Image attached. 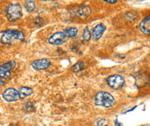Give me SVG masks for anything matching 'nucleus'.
<instances>
[{"instance_id":"nucleus-1","label":"nucleus","mask_w":150,"mask_h":126,"mask_svg":"<svg viewBox=\"0 0 150 126\" xmlns=\"http://www.w3.org/2000/svg\"><path fill=\"white\" fill-rule=\"evenodd\" d=\"M24 34L16 30H7L3 33L1 36V42L6 45H11L16 42H23Z\"/></svg>"},{"instance_id":"nucleus-2","label":"nucleus","mask_w":150,"mask_h":126,"mask_svg":"<svg viewBox=\"0 0 150 126\" xmlns=\"http://www.w3.org/2000/svg\"><path fill=\"white\" fill-rule=\"evenodd\" d=\"M95 105L104 108H110L114 105L115 98L111 94L106 92H98L94 97Z\"/></svg>"},{"instance_id":"nucleus-3","label":"nucleus","mask_w":150,"mask_h":126,"mask_svg":"<svg viewBox=\"0 0 150 126\" xmlns=\"http://www.w3.org/2000/svg\"><path fill=\"white\" fill-rule=\"evenodd\" d=\"M23 16V11L20 4H11L6 8V16L7 19L13 23L19 20Z\"/></svg>"},{"instance_id":"nucleus-4","label":"nucleus","mask_w":150,"mask_h":126,"mask_svg":"<svg viewBox=\"0 0 150 126\" xmlns=\"http://www.w3.org/2000/svg\"><path fill=\"white\" fill-rule=\"evenodd\" d=\"M106 81H107L108 86L113 89H120L125 84L124 78L118 74H115V75H111L108 77Z\"/></svg>"},{"instance_id":"nucleus-5","label":"nucleus","mask_w":150,"mask_h":126,"mask_svg":"<svg viewBox=\"0 0 150 126\" xmlns=\"http://www.w3.org/2000/svg\"><path fill=\"white\" fill-rule=\"evenodd\" d=\"M16 67V62L14 61L8 62L3 64L0 67V78L8 79L11 75V70H13Z\"/></svg>"},{"instance_id":"nucleus-6","label":"nucleus","mask_w":150,"mask_h":126,"mask_svg":"<svg viewBox=\"0 0 150 126\" xmlns=\"http://www.w3.org/2000/svg\"><path fill=\"white\" fill-rule=\"evenodd\" d=\"M67 40L66 35L63 34V32H56L54 34H53L47 40L48 43L51 45H54V46H60L61 44L65 43Z\"/></svg>"},{"instance_id":"nucleus-7","label":"nucleus","mask_w":150,"mask_h":126,"mask_svg":"<svg viewBox=\"0 0 150 126\" xmlns=\"http://www.w3.org/2000/svg\"><path fill=\"white\" fill-rule=\"evenodd\" d=\"M3 98L7 102H15L20 98L19 91L16 90L15 88H8L4 92Z\"/></svg>"},{"instance_id":"nucleus-8","label":"nucleus","mask_w":150,"mask_h":126,"mask_svg":"<svg viewBox=\"0 0 150 126\" xmlns=\"http://www.w3.org/2000/svg\"><path fill=\"white\" fill-rule=\"evenodd\" d=\"M51 66V62L48 59H39V60H35L34 61L31 67L37 71H41V70H45L47 69L49 67Z\"/></svg>"},{"instance_id":"nucleus-9","label":"nucleus","mask_w":150,"mask_h":126,"mask_svg":"<svg viewBox=\"0 0 150 126\" xmlns=\"http://www.w3.org/2000/svg\"><path fill=\"white\" fill-rule=\"evenodd\" d=\"M105 30V26L103 23H99L97 26H95L91 31V37H93L95 40H98L102 37V35H104Z\"/></svg>"},{"instance_id":"nucleus-10","label":"nucleus","mask_w":150,"mask_h":126,"mask_svg":"<svg viewBox=\"0 0 150 126\" xmlns=\"http://www.w3.org/2000/svg\"><path fill=\"white\" fill-rule=\"evenodd\" d=\"M75 14H76V16L80 17V18H87L91 14V10L89 6L83 5V6H81L76 10Z\"/></svg>"},{"instance_id":"nucleus-11","label":"nucleus","mask_w":150,"mask_h":126,"mask_svg":"<svg viewBox=\"0 0 150 126\" xmlns=\"http://www.w3.org/2000/svg\"><path fill=\"white\" fill-rule=\"evenodd\" d=\"M140 30L145 35H150V15L145 17L140 23Z\"/></svg>"},{"instance_id":"nucleus-12","label":"nucleus","mask_w":150,"mask_h":126,"mask_svg":"<svg viewBox=\"0 0 150 126\" xmlns=\"http://www.w3.org/2000/svg\"><path fill=\"white\" fill-rule=\"evenodd\" d=\"M63 34L66 35L67 38H74L77 36L79 30L77 28L74 27H70V28H67L63 30Z\"/></svg>"},{"instance_id":"nucleus-13","label":"nucleus","mask_w":150,"mask_h":126,"mask_svg":"<svg viewBox=\"0 0 150 126\" xmlns=\"http://www.w3.org/2000/svg\"><path fill=\"white\" fill-rule=\"evenodd\" d=\"M33 93V89L27 86H22L19 90V94H20V98L24 99L25 98L29 97Z\"/></svg>"},{"instance_id":"nucleus-14","label":"nucleus","mask_w":150,"mask_h":126,"mask_svg":"<svg viewBox=\"0 0 150 126\" xmlns=\"http://www.w3.org/2000/svg\"><path fill=\"white\" fill-rule=\"evenodd\" d=\"M24 7H25V9L27 10V11L32 12V11H34L35 9V2L32 1V0H26L25 3H24Z\"/></svg>"},{"instance_id":"nucleus-15","label":"nucleus","mask_w":150,"mask_h":126,"mask_svg":"<svg viewBox=\"0 0 150 126\" xmlns=\"http://www.w3.org/2000/svg\"><path fill=\"white\" fill-rule=\"evenodd\" d=\"M84 69V62H78L77 63H75L74 65L71 67V70L74 73H79Z\"/></svg>"},{"instance_id":"nucleus-16","label":"nucleus","mask_w":150,"mask_h":126,"mask_svg":"<svg viewBox=\"0 0 150 126\" xmlns=\"http://www.w3.org/2000/svg\"><path fill=\"white\" fill-rule=\"evenodd\" d=\"M91 38V33L90 30L88 27H86L83 30V34H82V39L84 42H89Z\"/></svg>"},{"instance_id":"nucleus-17","label":"nucleus","mask_w":150,"mask_h":126,"mask_svg":"<svg viewBox=\"0 0 150 126\" xmlns=\"http://www.w3.org/2000/svg\"><path fill=\"white\" fill-rule=\"evenodd\" d=\"M24 110L28 112H32L35 110V106H34V103H32L31 101H28L27 103L24 104Z\"/></svg>"},{"instance_id":"nucleus-18","label":"nucleus","mask_w":150,"mask_h":126,"mask_svg":"<svg viewBox=\"0 0 150 126\" xmlns=\"http://www.w3.org/2000/svg\"><path fill=\"white\" fill-rule=\"evenodd\" d=\"M33 22L36 26H42L44 24V20L42 17H36Z\"/></svg>"},{"instance_id":"nucleus-19","label":"nucleus","mask_w":150,"mask_h":126,"mask_svg":"<svg viewBox=\"0 0 150 126\" xmlns=\"http://www.w3.org/2000/svg\"><path fill=\"white\" fill-rule=\"evenodd\" d=\"M106 125V120L105 118H98L95 122V126H105Z\"/></svg>"},{"instance_id":"nucleus-20","label":"nucleus","mask_w":150,"mask_h":126,"mask_svg":"<svg viewBox=\"0 0 150 126\" xmlns=\"http://www.w3.org/2000/svg\"><path fill=\"white\" fill-rule=\"evenodd\" d=\"M106 3H109V4H116L117 2V0H103Z\"/></svg>"},{"instance_id":"nucleus-21","label":"nucleus","mask_w":150,"mask_h":126,"mask_svg":"<svg viewBox=\"0 0 150 126\" xmlns=\"http://www.w3.org/2000/svg\"><path fill=\"white\" fill-rule=\"evenodd\" d=\"M3 85H4V81L0 78V86H3Z\"/></svg>"},{"instance_id":"nucleus-22","label":"nucleus","mask_w":150,"mask_h":126,"mask_svg":"<svg viewBox=\"0 0 150 126\" xmlns=\"http://www.w3.org/2000/svg\"><path fill=\"white\" fill-rule=\"evenodd\" d=\"M115 124H116V126H121V125H122L121 124H119V123H118V121H117H117L115 122Z\"/></svg>"},{"instance_id":"nucleus-23","label":"nucleus","mask_w":150,"mask_h":126,"mask_svg":"<svg viewBox=\"0 0 150 126\" xmlns=\"http://www.w3.org/2000/svg\"><path fill=\"white\" fill-rule=\"evenodd\" d=\"M42 1H45V2H47V1H51V0H42Z\"/></svg>"},{"instance_id":"nucleus-24","label":"nucleus","mask_w":150,"mask_h":126,"mask_svg":"<svg viewBox=\"0 0 150 126\" xmlns=\"http://www.w3.org/2000/svg\"><path fill=\"white\" fill-rule=\"evenodd\" d=\"M149 86H150V79H149Z\"/></svg>"},{"instance_id":"nucleus-25","label":"nucleus","mask_w":150,"mask_h":126,"mask_svg":"<svg viewBox=\"0 0 150 126\" xmlns=\"http://www.w3.org/2000/svg\"><path fill=\"white\" fill-rule=\"evenodd\" d=\"M137 1H144V0H137Z\"/></svg>"}]
</instances>
